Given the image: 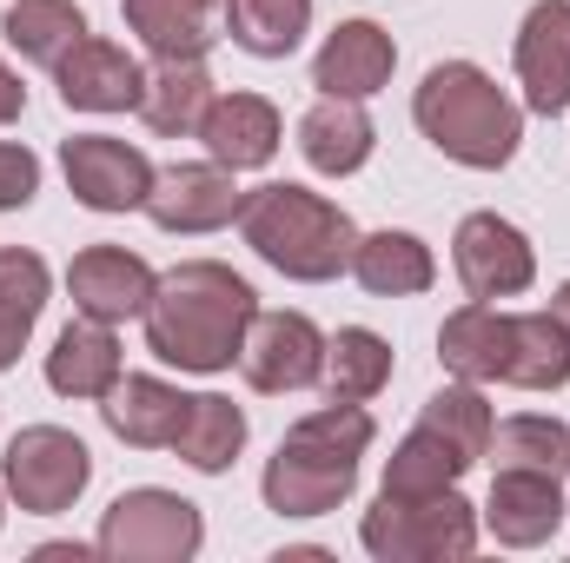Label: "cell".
<instances>
[{
  "instance_id": "cell-13",
  "label": "cell",
  "mask_w": 570,
  "mask_h": 563,
  "mask_svg": "<svg viewBox=\"0 0 570 563\" xmlns=\"http://www.w3.org/2000/svg\"><path fill=\"white\" fill-rule=\"evenodd\" d=\"M570 504H564V477L544 471H498L491 497L478 504V524L504 544V551H538L564 531Z\"/></svg>"
},
{
  "instance_id": "cell-10",
  "label": "cell",
  "mask_w": 570,
  "mask_h": 563,
  "mask_svg": "<svg viewBox=\"0 0 570 563\" xmlns=\"http://www.w3.org/2000/svg\"><path fill=\"white\" fill-rule=\"evenodd\" d=\"M239 206H246L239 172L219 166V159H179L146 192V219L159 233H219V226L239 219Z\"/></svg>"
},
{
  "instance_id": "cell-29",
  "label": "cell",
  "mask_w": 570,
  "mask_h": 563,
  "mask_svg": "<svg viewBox=\"0 0 570 563\" xmlns=\"http://www.w3.org/2000/svg\"><path fill=\"white\" fill-rule=\"evenodd\" d=\"M471 471V457L458 451V444H444L431 424H419V431H405L399 437V451L385 457V497H431V491H451L458 477Z\"/></svg>"
},
{
  "instance_id": "cell-8",
  "label": "cell",
  "mask_w": 570,
  "mask_h": 563,
  "mask_svg": "<svg viewBox=\"0 0 570 563\" xmlns=\"http://www.w3.org/2000/svg\"><path fill=\"white\" fill-rule=\"evenodd\" d=\"M451 273L471 298H518L538 279V253L524 239V226H511L504 213H464L451 233Z\"/></svg>"
},
{
  "instance_id": "cell-24",
  "label": "cell",
  "mask_w": 570,
  "mask_h": 563,
  "mask_svg": "<svg viewBox=\"0 0 570 563\" xmlns=\"http://www.w3.org/2000/svg\"><path fill=\"white\" fill-rule=\"evenodd\" d=\"M127 33H140L153 60H206L213 53V0H120Z\"/></svg>"
},
{
  "instance_id": "cell-25",
  "label": "cell",
  "mask_w": 570,
  "mask_h": 563,
  "mask_svg": "<svg viewBox=\"0 0 570 563\" xmlns=\"http://www.w3.org/2000/svg\"><path fill=\"white\" fill-rule=\"evenodd\" d=\"M504 385H518V392H564L570 385V332L558 312H511Z\"/></svg>"
},
{
  "instance_id": "cell-22",
  "label": "cell",
  "mask_w": 570,
  "mask_h": 563,
  "mask_svg": "<svg viewBox=\"0 0 570 563\" xmlns=\"http://www.w3.org/2000/svg\"><path fill=\"white\" fill-rule=\"evenodd\" d=\"M213 93L219 87H213L206 60H153L134 113L146 120V134H159V140H193L199 120H206V107H213Z\"/></svg>"
},
{
  "instance_id": "cell-21",
  "label": "cell",
  "mask_w": 570,
  "mask_h": 563,
  "mask_svg": "<svg viewBox=\"0 0 570 563\" xmlns=\"http://www.w3.org/2000/svg\"><path fill=\"white\" fill-rule=\"evenodd\" d=\"M120 372H127V358H120L114 325H100V318L60 325V338H53V352H47V385H53L60 398H94V405H100V398L120 385Z\"/></svg>"
},
{
  "instance_id": "cell-20",
  "label": "cell",
  "mask_w": 570,
  "mask_h": 563,
  "mask_svg": "<svg viewBox=\"0 0 570 563\" xmlns=\"http://www.w3.org/2000/svg\"><path fill=\"white\" fill-rule=\"evenodd\" d=\"M372 146H379V127H372L365 100H332V93H318V100L305 107V120H298V152H305V166L325 172V179H352V172L372 159Z\"/></svg>"
},
{
  "instance_id": "cell-7",
  "label": "cell",
  "mask_w": 570,
  "mask_h": 563,
  "mask_svg": "<svg viewBox=\"0 0 570 563\" xmlns=\"http://www.w3.org/2000/svg\"><path fill=\"white\" fill-rule=\"evenodd\" d=\"M0 484L7 497L27 511V517H60L80 504V491L94 484V451L60 431V424H27L7 437V457H0Z\"/></svg>"
},
{
  "instance_id": "cell-19",
  "label": "cell",
  "mask_w": 570,
  "mask_h": 563,
  "mask_svg": "<svg viewBox=\"0 0 570 563\" xmlns=\"http://www.w3.org/2000/svg\"><path fill=\"white\" fill-rule=\"evenodd\" d=\"M186 405H193V398H186L179 385H166V378H153V372H120V385L100 398V418H107V431H114L120 444H134V451H173Z\"/></svg>"
},
{
  "instance_id": "cell-18",
  "label": "cell",
  "mask_w": 570,
  "mask_h": 563,
  "mask_svg": "<svg viewBox=\"0 0 570 563\" xmlns=\"http://www.w3.org/2000/svg\"><path fill=\"white\" fill-rule=\"evenodd\" d=\"M438 358L464 385H504V365H511V312H498L491 298H464L438 325Z\"/></svg>"
},
{
  "instance_id": "cell-39",
  "label": "cell",
  "mask_w": 570,
  "mask_h": 563,
  "mask_svg": "<svg viewBox=\"0 0 570 563\" xmlns=\"http://www.w3.org/2000/svg\"><path fill=\"white\" fill-rule=\"evenodd\" d=\"M0 517H7V484H0Z\"/></svg>"
},
{
  "instance_id": "cell-6",
  "label": "cell",
  "mask_w": 570,
  "mask_h": 563,
  "mask_svg": "<svg viewBox=\"0 0 570 563\" xmlns=\"http://www.w3.org/2000/svg\"><path fill=\"white\" fill-rule=\"evenodd\" d=\"M206 544V517L193 497L179 491H120L107 511H100V531H94V551L114 563H193Z\"/></svg>"
},
{
  "instance_id": "cell-30",
  "label": "cell",
  "mask_w": 570,
  "mask_h": 563,
  "mask_svg": "<svg viewBox=\"0 0 570 563\" xmlns=\"http://www.w3.org/2000/svg\"><path fill=\"white\" fill-rule=\"evenodd\" d=\"M484 457H491L498 471H544V477H564L570 471V424L544 418V412H518V418L491 424Z\"/></svg>"
},
{
  "instance_id": "cell-33",
  "label": "cell",
  "mask_w": 570,
  "mask_h": 563,
  "mask_svg": "<svg viewBox=\"0 0 570 563\" xmlns=\"http://www.w3.org/2000/svg\"><path fill=\"white\" fill-rule=\"evenodd\" d=\"M47 292H53V273H47L40 253H27V246H0V312H7V318L40 325Z\"/></svg>"
},
{
  "instance_id": "cell-16",
  "label": "cell",
  "mask_w": 570,
  "mask_h": 563,
  "mask_svg": "<svg viewBox=\"0 0 570 563\" xmlns=\"http://www.w3.org/2000/svg\"><path fill=\"white\" fill-rule=\"evenodd\" d=\"M392 67H399V47L379 20H338L312 60V87L332 100H372L392 87Z\"/></svg>"
},
{
  "instance_id": "cell-31",
  "label": "cell",
  "mask_w": 570,
  "mask_h": 563,
  "mask_svg": "<svg viewBox=\"0 0 570 563\" xmlns=\"http://www.w3.org/2000/svg\"><path fill=\"white\" fill-rule=\"evenodd\" d=\"M226 33L253 60H285L312 33V0H226Z\"/></svg>"
},
{
  "instance_id": "cell-9",
  "label": "cell",
  "mask_w": 570,
  "mask_h": 563,
  "mask_svg": "<svg viewBox=\"0 0 570 563\" xmlns=\"http://www.w3.org/2000/svg\"><path fill=\"white\" fill-rule=\"evenodd\" d=\"M60 172L73 186V199L87 213H146V192L159 179V166L140 146L114 140V134H73L60 140Z\"/></svg>"
},
{
  "instance_id": "cell-15",
  "label": "cell",
  "mask_w": 570,
  "mask_h": 563,
  "mask_svg": "<svg viewBox=\"0 0 570 563\" xmlns=\"http://www.w3.org/2000/svg\"><path fill=\"white\" fill-rule=\"evenodd\" d=\"M518 87L524 107L558 120L570 113V0H538L518 27Z\"/></svg>"
},
{
  "instance_id": "cell-34",
  "label": "cell",
  "mask_w": 570,
  "mask_h": 563,
  "mask_svg": "<svg viewBox=\"0 0 570 563\" xmlns=\"http://www.w3.org/2000/svg\"><path fill=\"white\" fill-rule=\"evenodd\" d=\"M33 192H40V159H33L27 146L0 140V213L33 206Z\"/></svg>"
},
{
  "instance_id": "cell-37",
  "label": "cell",
  "mask_w": 570,
  "mask_h": 563,
  "mask_svg": "<svg viewBox=\"0 0 570 563\" xmlns=\"http://www.w3.org/2000/svg\"><path fill=\"white\" fill-rule=\"evenodd\" d=\"M332 551H318V544H292V551H279V563H325Z\"/></svg>"
},
{
  "instance_id": "cell-17",
  "label": "cell",
  "mask_w": 570,
  "mask_h": 563,
  "mask_svg": "<svg viewBox=\"0 0 570 563\" xmlns=\"http://www.w3.org/2000/svg\"><path fill=\"white\" fill-rule=\"evenodd\" d=\"M193 140L206 146V159H219L233 172H259V166H273L285 127L266 93H213V107H206Z\"/></svg>"
},
{
  "instance_id": "cell-14",
  "label": "cell",
  "mask_w": 570,
  "mask_h": 563,
  "mask_svg": "<svg viewBox=\"0 0 570 563\" xmlns=\"http://www.w3.org/2000/svg\"><path fill=\"white\" fill-rule=\"evenodd\" d=\"M153 285H159V273L146 266L140 253H127V246H87V253H73V266H67L73 312H80V318H100V325L146 318Z\"/></svg>"
},
{
  "instance_id": "cell-28",
  "label": "cell",
  "mask_w": 570,
  "mask_h": 563,
  "mask_svg": "<svg viewBox=\"0 0 570 563\" xmlns=\"http://www.w3.org/2000/svg\"><path fill=\"white\" fill-rule=\"evenodd\" d=\"M392 385V345L372 325H338L325 338V392L345 405H372Z\"/></svg>"
},
{
  "instance_id": "cell-3",
  "label": "cell",
  "mask_w": 570,
  "mask_h": 563,
  "mask_svg": "<svg viewBox=\"0 0 570 563\" xmlns=\"http://www.w3.org/2000/svg\"><path fill=\"white\" fill-rule=\"evenodd\" d=\"M412 120L451 166L471 172H498L524 146V107L478 60H438L412 93Z\"/></svg>"
},
{
  "instance_id": "cell-2",
  "label": "cell",
  "mask_w": 570,
  "mask_h": 563,
  "mask_svg": "<svg viewBox=\"0 0 570 563\" xmlns=\"http://www.w3.org/2000/svg\"><path fill=\"white\" fill-rule=\"evenodd\" d=\"M372 437H379V424H372L365 405L332 398V405L305 412L279 437V451H273V464L259 477L266 511H279V517H325V511H338L358 491V457L372 451Z\"/></svg>"
},
{
  "instance_id": "cell-4",
  "label": "cell",
  "mask_w": 570,
  "mask_h": 563,
  "mask_svg": "<svg viewBox=\"0 0 570 563\" xmlns=\"http://www.w3.org/2000/svg\"><path fill=\"white\" fill-rule=\"evenodd\" d=\"M239 239L298 285H325L338 273H352V253H358V226L345 206H332L325 192L312 186H292V179H273V186H253L246 206H239Z\"/></svg>"
},
{
  "instance_id": "cell-26",
  "label": "cell",
  "mask_w": 570,
  "mask_h": 563,
  "mask_svg": "<svg viewBox=\"0 0 570 563\" xmlns=\"http://www.w3.org/2000/svg\"><path fill=\"white\" fill-rule=\"evenodd\" d=\"M173 451H179V464H193L199 477L233 471L239 451H246V412H239L233 398H219V392H199V398L186 405V418H179Z\"/></svg>"
},
{
  "instance_id": "cell-11",
  "label": "cell",
  "mask_w": 570,
  "mask_h": 563,
  "mask_svg": "<svg viewBox=\"0 0 570 563\" xmlns=\"http://www.w3.org/2000/svg\"><path fill=\"white\" fill-rule=\"evenodd\" d=\"M253 392H312L325 385V332L305 312H259L239 352Z\"/></svg>"
},
{
  "instance_id": "cell-35",
  "label": "cell",
  "mask_w": 570,
  "mask_h": 563,
  "mask_svg": "<svg viewBox=\"0 0 570 563\" xmlns=\"http://www.w3.org/2000/svg\"><path fill=\"white\" fill-rule=\"evenodd\" d=\"M20 113H27V87H20V73L0 60V127H13Z\"/></svg>"
},
{
  "instance_id": "cell-23",
  "label": "cell",
  "mask_w": 570,
  "mask_h": 563,
  "mask_svg": "<svg viewBox=\"0 0 570 563\" xmlns=\"http://www.w3.org/2000/svg\"><path fill=\"white\" fill-rule=\"evenodd\" d=\"M352 279L365 285L372 298H419L438 279V259L419 233H358V253H352Z\"/></svg>"
},
{
  "instance_id": "cell-12",
  "label": "cell",
  "mask_w": 570,
  "mask_h": 563,
  "mask_svg": "<svg viewBox=\"0 0 570 563\" xmlns=\"http://www.w3.org/2000/svg\"><path fill=\"white\" fill-rule=\"evenodd\" d=\"M60 107L67 113H134L146 93V67L107 33H80L67 47V60L53 67Z\"/></svg>"
},
{
  "instance_id": "cell-1",
  "label": "cell",
  "mask_w": 570,
  "mask_h": 563,
  "mask_svg": "<svg viewBox=\"0 0 570 563\" xmlns=\"http://www.w3.org/2000/svg\"><path fill=\"white\" fill-rule=\"evenodd\" d=\"M253 318H259V292L239 279L233 266L186 259V266L159 273L140 325H146V352L159 365H179V372L213 378V372H233L239 365Z\"/></svg>"
},
{
  "instance_id": "cell-5",
  "label": "cell",
  "mask_w": 570,
  "mask_h": 563,
  "mask_svg": "<svg viewBox=\"0 0 570 563\" xmlns=\"http://www.w3.org/2000/svg\"><path fill=\"white\" fill-rule=\"evenodd\" d=\"M358 544L379 563H464L478 551V504L451 484L431 497H385L358 517Z\"/></svg>"
},
{
  "instance_id": "cell-27",
  "label": "cell",
  "mask_w": 570,
  "mask_h": 563,
  "mask_svg": "<svg viewBox=\"0 0 570 563\" xmlns=\"http://www.w3.org/2000/svg\"><path fill=\"white\" fill-rule=\"evenodd\" d=\"M0 33H7V47H13L20 60H33V67L53 73V67L67 60V47H73L80 33H94V27H87L80 0H7Z\"/></svg>"
},
{
  "instance_id": "cell-36",
  "label": "cell",
  "mask_w": 570,
  "mask_h": 563,
  "mask_svg": "<svg viewBox=\"0 0 570 563\" xmlns=\"http://www.w3.org/2000/svg\"><path fill=\"white\" fill-rule=\"evenodd\" d=\"M27 338H33V325H20V318H7V312H0V372H13V365H20Z\"/></svg>"
},
{
  "instance_id": "cell-38",
  "label": "cell",
  "mask_w": 570,
  "mask_h": 563,
  "mask_svg": "<svg viewBox=\"0 0 570 563\" xmlns=\"http://www.w3.org/2000/svg\"><path fill=\"white\" fill-rule=\"evenodd\" d=\"M551 312H558V318H564V332H570V279L558 285V292H551Z\"/></svg>"
},
{
  "instance_id": "cell-32",
  "label": "cell",
  "mask_w": 570,
  "mask_h": 563,
  "mask_svg": "<svg viewBox=\"0 0 570 563\" xmlns=\"http://www.w3.org/2000/svg\"><path fill=\"white\" fill-rule=\"evenodd\" d=\"M419 424H431L444 444H458V451L478 464V457H484V444H491V424H498V418H491L484 385H464V378H458V385H438V392H431L425 412H419Z\"/></svg>"
}]
</instances>
